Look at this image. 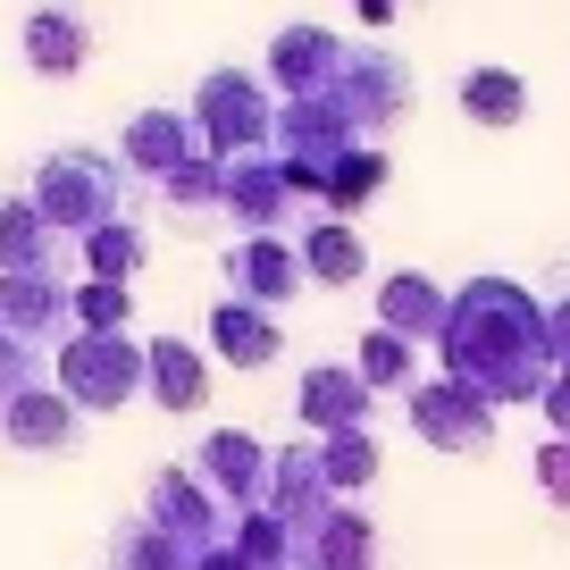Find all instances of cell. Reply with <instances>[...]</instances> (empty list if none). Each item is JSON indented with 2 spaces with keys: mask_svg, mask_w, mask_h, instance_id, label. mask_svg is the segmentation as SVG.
<instances>
[{
  "mask_svg": "<svg viewBox=\"0 0 570 570\" xmlns=\"http://www.w3.org/2000/svg\"><path fill=\"white\" fill-rule=\"evenodd\" d=\"M303 277H320V285H361V277H370V252H361V235L344 227V218H311Z\"/></svg>",
  "mask_w": 570,
  "mask_h": 570,
  "instance_id": "cell-19",
  "label": "cell"
},
{
  "mask_svg": "<svg viewBox=\"0 0 570 570\" xmlns=\"http://www.w3.org/2000/svg\"><path fill=\"white\" fill-rule=\"evenodd\" d=\"M85 261H92V277H101V285H126V277L142 268V227H135V218L92 227V235H85Z\"/></svg>",
  "mask_w": 570,
  "mask_h": 570,
  "instance_id": "cell-23",
  "label": "cell"
},
{
  "mask_svg": "<svg viewBox=\"0 0 570 570\" xmlns=\"http://www.w3.org/2000/svg\"><path fill=\"white\" fill-rule=\"evenodd\" d=\"M76 320V294L59 277H0V336L18 344H42Z\"/></svg>",
  "mask_w": 570,
  "mask_h": 570,
  "instance_id": "cell-13",
  "label": "cell"
},
{
  "mask_svg": "<svg viewBox=\"0 0 570 570\" xmlns=\"http://www.w3.org/2000/svg\"><path fill=\"white\" fill-rule=\"evenodd\" d=\"M394 9H403V0H361V18H370V26H386Z\"/></svg>",
  "mask_w": 570,
  "mask_h": 570,
  "instance_id": "cell-29",
  "label": "cell"
},
{
  "mask_svg": "<svg viewBox=\"0 0 570 570\" xmlns=\"http://www.w3.org/2000/svg\"><path fill=\"white\" fill-rule=\"evenodd\" d=\"M142 361H151V394H160L168 411H202L210 403V361H202L185 336H151Z\"/></svg>",
  "mask_w": 570,
  "mask_h": 570,
  "instance_id": "cell-18",
  "label": "cell"
},
{
  "mask_svg": "<svg viewBox=\"0 0 570 570\" xmlns=\"http://www.w3.org/2000/svg\"><path fill=\"white\" fill-rule=\"evenodd\" d=\"M194 126H202V151L210 160H244V151H261L268 142V101H261V85H252L244 68H218V76H202V92H194Z\"/></svg>",
  "mask_w": 570,
  "mask_h": 570,
  "instance_id": "cell-4",
  "label": "cell"
},
{
  "mask_svg": "<svg viewBox=\"0 0 570 570\" xmlns=\"http://www.w3.org/2000/svg\"><path fill=\"white\" fill-rule=\"evenodd\" d=\"M76 428H85V420H76V403H68V394H51V386H26V394L0 403V436L26 445V453H68Z\"/></svg>",
  "mask_w": 570,
  "mask_h": 570,
  "instance_id": "cell-14",
  "label": "cell"
},
{
  "mask_svg": "<svg viewBox=\"0 0 570 570\" xmlns=\"http://www.w3.org/2000/svg\"><path fill=\"white\" fill-rule=\"evenodd\" d=\"M377 327L403 344H445L453 327V294L436 277H420V268H394L386 285H377Z\"/></svg>",
  "mask_w": 570,
  "mask_h": 570,
  "instance_id": "cell-8",
  "label": "cell"
},
{
  "mask_svg": "<svg viewBox=\"0 0 570 570\" xmlns=\"http://www.w3.org/2000/svg\"><path fill=\"white\" fill-rule=\"evenodd\" d=\"M26 370H35V361H26V344L0 336V403H9V394H26Z\"/></svg>",
  "mask_w": 570,
  "mask_h": 570,
  "instance_id": "cell-27",
  "label": "cell"
},
{
  "mask_svg": "<svg viewBox=\"0 0 570 570\" xmlns=\"http://www.w3.org/2000/svg\"><path fill=\"white\" fill-rule=\"evenodd\" d=\"M76 320H85V336H126L135 327V303H126V285H76Z\"/></svg>",
  "mask_w": 570,
  "mask_h": 570,
  "instance_id": "cell-25",
  "label": "cell"
},
{
  "mask_svg": "<svg viewBox=\"0 0 570 570\" xmlns=\"http://www.w3.org/2000/svg\"><path fill=\"white\" fill-rule=\"evenodd\" d=\"M377 394L370 377L353 370V361H320V370H303V428H320V436H353V428H370Z\"/></svg>",
  "mask_w": 570,
  "mask_h": 570,
  "instance_id": "cell-10",
  "label": "cell"
},
{
  "mask_svg": "<svg viewBox=\"0 0 570 570\" xmlns=\"http://www.w3.org/2000/svg\"><path fill=\"white\" fill-rule=\"evenodd\" d=\"M210 353L218 361H235V370H268V361L285 353V327H277V311H261V303H218L210 311Z\"/></svg>",
  "mask_w": 570,
  "mask_h": 570,
  "instance_id": "cell-15",
  "label": "cell"
},
{
  "mask_svg": "<svg viewBox=\"0 0 570 570\" xmlns=\"http://www.w3.org/2000/svg\"><path fill=\"white\" fill-rule=\"evenodd\" d=\"M546 420H553V436H570V370H553V386H546Z\"/></svg>",
  "mask_w": 570,
  "mask_h": 570,
  "instance_id": "cell-28",
  "label": "cell"
},
{
  "mask_svg": "<svg viewBox=\"0 0 570 570\" xmlns=\"http://www.w3.org/2000/svg\"><path fill=\"white\" fill-rule=\"evenodd\" d=\"M92 59V26L76 0H42L35 18H26V68L35 76H76Z\"/></svg>",
  "mask_w": 570,
  "mask_h": 570,
  "instance_id": "cell-12",
  "label": "cell"
},
{
  "mask_svg": "<svg viewBox=\"0 0 570 570\" xmlns=\"http://www.w3.org/2000/svg\"><path fill=\"white\" fill-rule=\"evenodd\" d=\"M327 101L353 118V135H370V126H394L411 109V68L394 51H344V68H336V92Z\"/></svg>",
  "mask_w": 570,
  "mask_h": 570,
  "instance_id": "cell-7",
  "label": "cell"
},
{
  "mask_svg": "<svg viewBox=\"0 0 570 570\" xmlns=\"http://www.w3.org/2000/svg\"><path fill=\"white\" fill-rule=\"evenodd\" d=\"M462 109L479 126H520L529 118V85H520L512 68H470L462 76Z\"/></svg>",
  "mask_w": 570,
  "mask_h": 570,
  "instance_id": "cell-20",
  "label": "cell"
},
{
  "mask_svg": "<svg viewBox=\"0 0 570 570\" xmlns=\"http://www.w3.org/2000/svg\"><path fill=\"white\" fill-rule=\"evenodd\" d=\"M185 160H202V135L194 118H177V109H142L135 126H126V168H142V177H177Z\"/></svg>",
  "mask_w": 570,
  "mask_h": 570,
  "instance_id": "cell-16",
  "label": "cell"
},
{
  "mask_svg": "<svg viewBox=\"0 0 570 570\" xmlns=\"http://www.w3.org/2000/svg\"><path fill=\"white\" fill-rule=\"evenodd\" d=\"M361 377H370V394H411L420 386V361H411V344L403 336H386V327H370V336H361V361H353Z\"/></svg>",
  "mask_w": 570,
  "mask_h": 570,
  "instance_id": "cell-22",
  "label": "cell"
},
{
  "mask_svg": "<svg viewBox=\"0 0 570 570\" xmlns=\"http://www.w3.org/2000/svg\"><path fill=\"white\" fill-rule=\"evenodd\" d=\"M537 495H546L553 512H570V436H553V445L537 453Z\"/></svg>",
  "mask_w": 570,
  "mask_h": 570,
  "instance_id": "cell-26",
  "label": "cell"
},
{
  "mask_svg": "<svg viewBox=\"0 0 570 570\" xmlns=\"http://www.w3.org/2000/svg\"><path fill=\"white\" fill-rule=\"evenodd\" d=\"M227 285H235V303L277 311V303H294L311 277H303V252H285L277 235H244V244L227 252Z\"/></svg>",
  "mask_w": 570,
  "mask_h": 570,
  "instance_id": "cell-9",
  "label": "cell"
},
{
  "mask_svg": "<svg viewBox=\"0 0 570 570\" xmlns=\"http://www.w3.org/2000/svg\"><path fill=\"white\" fill-rule=\"evenodd\" d=\"M336 68H344V42L320 35V26H285V35L268 42V76H277L294 101H311V92H336Z\"/></svg>",
  "mask_w": 570,
  "mask_h": 570,
  "instance_id": "cell-11",
  "label": "cell"
},
{
  "mask_svg": "<svg viewBox=\"0 0 570 570\" xmlns=\"http://www.w3.org/2000/svg\"><path fill=\"white\" fill-rule=\"evenodd\" d=\"M377 185H386V160H377V151H344V160L327 168L320 202L327 210H361V202H377Z\"/></svg>",
  "mask_w": 570,
  "mask_h": 570,
  "instance_id": "cell-24",
  "label": "cell"
},
{
  "mask_svg": "<svg viewBox=\"0 0 570 570\" xmlns=\"http://www.w3.org/2000/svg\"><path fill=\"white\" fill-rule=\"evenodd\" d=\"M194 479L210 487L227 512H252V503L277 487V453L261 445V436H244V428H218V436H202L194 453Z\"/></svg>",
  "mask_w": 570,
  "mask_h": 570,
  "instance_id": "cell-6",
  "label": "cell"
},
{
  "mask_svg": "<svg viewBox=\"0 0 570 570\" xmlns=\"http://www.w3.org/2000/svg\"><path fill=\"white\" fill-rule=\"evenodd\" d=\"M51 261H59V227L35 210V194L0 202V277H51Z\"/></svg>",
  "mask_w": 570,
  "mask_h": 570,
  "instance_id": "cell-17",
  "label": "cell"
},
{
  "mask_svg": "<svg viewBox=\"0 0 570 570\" xmlns=\"http://www.w3.org/2000/svg\"><path fill=\"white\" fill-rule=\"evenodd\" d=\"M151 386V361L135 336H68L59 344V394L76 411H118Z\"/></svg>",
  "mask_w": 570,
  "mask_h": 570,
  "instance_id": "cell-3",
  "label": "cell"
},
{
  "mask_svg": "<svg viewBox=\"0 0 570 570\" xmlns=\"http://www.w3.org/2000/svg\"><path fill=\"white\" fill-rule=\"evenodd\" d=\"M411 428H420L436 453H495V403L453 377H428L411 386Z\"/></svg>",
  "mask_w": 570,
  "mask_h": 570,
  "instance_id": "cell-5",
  "label": "cell"
},
{
  "mask_svg": "<svg viewBox=\"0 0 570 570\" xmlns=\"http://www.w3.org/2000/svg\"><path fill=\"white\" fill-rule=\"evenodd\" d=\"M320 479H327V495H361V487L377 479L370 428H353V436H320Z\"/></svg>",
  "mask_w": 570,
  "mask_h": 570,
  "instance_id": "cell-21",
  "label": "cell"
},
{
  "mask_svg": "<svg viewBox=\"0 0 570 570\" xmlns=\"http://www.w3.org/2000/svg\"><path fill=\"white\" fill-rule=\"evenodd\" d=\"M118 185H126L118 160H101V151H51L35 177V210L68 235H92L118 218Z\"/></svg>",
  "mask_w": 570,
  "mask_h": 570,
  "instance_id": "cell-2",
  "label": "cell"
},
{
  "mask_svg": "<svg viewBox=\"0 0 570 570\" xmlns=\"http://www.w3.org/2000/svg\"><path fill=\"white\" fill-rule=\"evenodd\" d=\"M445 361H453V386L487 394V403H546L553 386L546 303H529L512 277H470L453 294Z\"/></svg>",
  "mask_w": 570,
  "mask_h": 570,
  "instance_id": "cell-1",
  "label": "cell"
}]
</instances>
